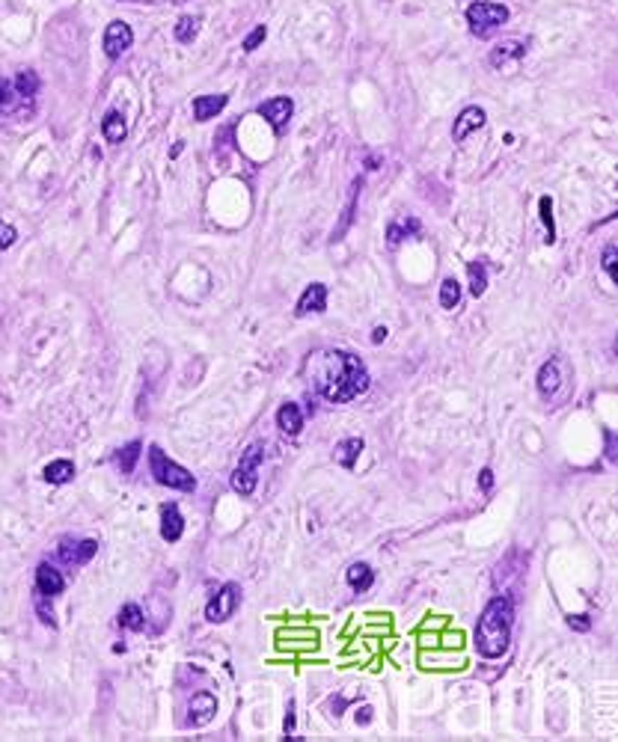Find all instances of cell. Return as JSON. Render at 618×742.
I'll return each instance as SVG.
<instances>
[{"mask_svg": "<svg viewBox=\"0 0 618 742\" xmlns=\"http://www.w3.org/2000/svg\"><path fill=\"white\" fill-rule=\"evenodd\" d=\"M315 392L330 404H348L369 389V371L348 350H315L304 365Z\"/></svg>", "mask_w": 618, "mask_h": 742, "instance_id": "cell-1", "label": "cell"}, {"mask_svg": "<svg viewBox=\"0 0 618 742\" xmlns=\"http://www.w3.org/2000/svg\"><path fill=\"white\" fill-rule=\"evenodd\" d=\"M511 623H514V603L503 594L491 597L476 623V650L484 660H499L508 650Z\"/></svg>", "mask_w": 618, "mask_h": 742, "instance_id": "cell-2", "label": "cell"}, {"mask_svg": "<svg viewBox=\"0 0 618 742\" xmlns=\"http://www.w3.org/2000/svg\"><path fill=\"white\" fill-rule=\"evenodd\" d=\"M149 469H152V478L164 487H170V490H181V493L196 490V478L185 466L166 458L161 446H149Z\"/></svg>", "mask_w": 618, "mask_h": 742, "instance_id": "cell-3", "label": "cell"}, {"mask_svg": "<svg viewBox=\"0 0 618 742\" xmlns=\"http://www.w3.org/2000/svg\"><path fill=\"white\" fill-rule=\"evenodd\" d=\"M508 6L503 4H488V0H476V4L467 6V24H470V33L479 39L491 36L494 30H499L508 21Z\"/></svg>", "mask_w": 618, "mask_h": 742, "instance_id": "cell-4", "label": "cell"}, {"mask_svg": "<svg viewBox=\"0 0 618 742\" xmlns=\"http://www.w3.org/2000/svg\"><path fill=\"white\" fill-rule=\"evenodd\" d=\"M262 461H265V443H253V446H247V448H244V454H241V461H238L235 472H232V481H229V484H232V490H235L238 496H253L256 481H259Z\"/></svg>", "mask_w": 618, "mask_h": 742, "instance_id": "cell-5", "label": "cell"}, {"mask_svg": "<svg viewBox=\"0 0 618 742\" xmlns=\"http://www.w3.org/2000/svg\"><path fill=\"white\" fill-rule=\"evenodd\" d=\"M238 606H241V588H238V582H226L220 591H217V594L208 600V606H206V620L223 623V620H229L232 615H235Z\"/></svg>", "mask_w": 618, "mask_h": 742, "instance_id": "cell-6", "label": "cell"}, {"mask_svg": "<svg viewBox=\"0 0 618 742\" xmlns=\"http://www.w3.org/2000/svg\"><path fill=\"white\" fill-rule=\"evenodd\" d=\"M95 552H98V541H92V537H87V541H69V537H65V541H60V547H57L60 561L72 564V567H80V564L92 561Z\"/></svg>", "mask_w": 618, "mask_h": 742, "instance_id": "cell-7", "label": "cell"}, {"mask_svg": "<svg viewBox=\"0 0 618 742\" xmlns=\"http://www.w3.org/2000/svg\"><path fill=\"white\" fill-rule=\"evenodd\" d=\"M259 113L271 122V128L277 134H282V131H286V125H289V119H292V113H294V101L289 95L268 98V101H262V104H259Z\"/></svg>", "mask_w": 618, "mask_h": 742, "instance_id": "cell-8", "label": "cell"}, {"mask_svg": "<svg viewBox=\"0 0 618 742\" xmlns=\"http://www.w3.org/2000/svg\"><path fill=\"white\" fill-rule=\"evenodd\" d=\"M134 45V33L125 21H110L107 30H105V54L110 60H119L125 50Z\"/></svg>", "mask_w": 618, "mask_h": 742, "instance_id": "cell-9", "label": "cell"}, {"mask_svg": "<svg viewBox=\"0 0 618 742\" xmlns=\"http://www.w3.org/2000/svg\"><path fill=\"white\" fill-rule=\"evenodd\" d=\"M526 57V42L521 39H508V42H499L494 50H491V65L494 69H514L517 63Z\"/></svg>", "mask_w": 618, "mask_h": 742, "instance_id": "cell-10", "label": "cell"}, {"mask_svg": "<svg viewBox=\"0 0 618 742\" xmlns=\"http://www.w3.org/2000/svg\"><path fill=\"white\" fill-rule=\"evenodd\" d=\"M327 309V285L324 282H312L309 289L300 294V300H297V309H294V315L297 318H304V315H319V312H324Z\"/></svg>", "mask_w": 618, "mask_h": 742, "instance_id": "cell-11", "label": "cell"}, {"mask_svg": "<svg viewBox=\"0 0 618 742\" xmlns=\"http://www.w3.org/2000/svg\"><path fill=\"white\" fill-rule=\"evenodd\" d=\"M65 591V579H63V573L54 567V564H39L36 567V594H42V597H57V594H63Z\"/></svg>", "mask_w": 618, "mask_h": 742, "instance_id": "cell-12", "label": "cell"}, {"mask_svg": "<svg viewBox=\"0 0 618 742\" xmlns=\"http://www.w3.org/2000/svg\"><path fill=\"white\" fill-rule=\"evenodd\" d=\"M484 119H488V113H484L481 107H467V110H461L458 119H455V125H452V140H455V143L467 140L473 131H479V128L484 125Z\"/></svg>", "mask_w": 618, "mask_h": 742, "instance_id": "cell-13", "label": "cell"}, {"mask_svg": "<svg viewBox=\"0 0 618 742\" xmlns=\"http://www.w3.org/2000/svg\"><path fill=\"white\" fill-rule=\"evenodd\" d=\"M181 532H185V517H181V511H179V505H164L161 508V537L166 544H176L179 537H181Z\"/></svg>", "mask_w": 618, "mask_h": 742, "instance_id": "cell-14", "label": "cell"}, {"mask_svg": "<svg viewBox=\"0 0 618 742\" xmlns=\"http://www.w3.org/2000/svg\"><path fill=\"white\" fill-rule=\"evenodd\" d=\"M559 386H562V360L553 357L538 368V392L544 398H553L559 392Z\"/></svg>", "mask_w": 618, "mask_h": 742, "instance_id": "cell-15", "label": "cell"}, {"mask_svg": "<svg viewBox=\"0 0 618 742\" xmlns=\"http://www.w3.org/2000/svg\"><path fill=\"white\" fill-rule=\"evenodd\" d=\"M360 190H363V178H357L354 184H351V196H348L345 208H342L339 226L333 229V235H330V241H333V244H336V241H342L345 235H348V229H351V223H354V211H357V202H360Z\"/></svg>", "mask_w": 618, "mask_h": 742, "instance_id": "cell-16", "label": "cell"}, {"mask_svg": "<svg viewBox=\"0 0 618 742\" xmlns=\"http://www.w3.org/2000/svg\"><path fill=\"white\" fill-rule=\"evenodd\" d=\"M214 713H217V698L211 692H196L191 698V724H193V728L208 724L214 719Z\"/></svg>", "mask_w": 618, "mask_h": 742, "instance_id": "cell-17", "label": "cell"}, {"mask_svg": "<svg viewBox=\"0 0 618 742\" xmlns=\"http://www.w3.org/2000/svg\"><path fill=\"white\" fill-rule=\"evenodd\" d=\"M226 104H229V95H223V92H217V95H196V98H193V119H196V122H208V119H214V116L220 113Z\"/></svg>", "mask_w": 618, "mask_h": 742, "instance_id": "cell-18", "label": "cell"}, {"mask_svg": "<svg viewBox=\"0 0 618 742\" xmlns=\"http://www.w3.org/2000/svg\"><path fill=\"white\" fill-rule=\"evenodd\" d=\"M277 428L289 436H297L300 428H304V410L297 407L294 401H286L282 407L277 410Z\"/></svg>", "mask_w": 618, "mask_h": 742, "instance_id": "cell-19", "label": "cell"}, {"mask_svg": "<svg viewBox=\"0 0 618 742\" xmlns=\"http://www.w3.org/2000/svg\"><path fill=\"white\" fill-rule=\"evenodd\" d=\"M363 446H366V443L360 440V436H348V440H342L336 448H333V461H336L339 466H345V469H354Z\"/></svg>", "mask_w": 618, "mask_h": 742, "instance_id": "cell-20", "label": "cell"}, {"mask_svg": "<svg viewBox=\"0 0 618 742\" xmlns=\"http://www.w3.org/2000/svg\"><path fill=\"white\" fill-rule=\"evenodd\" d=\"M102 134H105V140L107 143H122L125 137H128V122H125V116L119 113V110H110L105 119H102Z\"/></svg>", "mask_w": 618, "mask_h": 742, "instance_id": "cell-21", "label": "cell"}, {"mask_svg": "<svg viewBox=\"0 0 618 742\" xmlns=\"http://www.w3.org/2000/svg\"><path fill=\"white\" fill-rule=\"evenodd\" d=\"M345 579H348V585L354 588L357 594H363V591H369V588H372V582H375V570H372L369 564H366V561H357V564H351V567H348Z\"/></svg>", "mask_w": 618, "mask_h": 742, "instance_id": "cell-22", "label": "cell"}, {"mask_svg": "<svg viewBox=\"0 0 618 742\" xmlns=\"http://www.w3.org/2000/svg\"><path fill=\"white\" fill-rule=\"evenodd\" d=\"M116 623H119L122 630L140 633V630L146 627V615H143V609H140L137 603H128V606H122V609H119V618H116Z\"/></svg>", "mask_w": 618, "mask_h": 742, "instance_id": "cell-23", "label": "cell"}, {"mask_svg": "<svg viewBox=\"0 0 618 742\" xmlns=\"http://www.w3.org/2000/svg\"><path fill=\"white\" fill-rule=\"evenodd\" d=\"M42 475H45L48 484H65V481L75 478V463L72 461H54V463L45 466Z\"/></svg>", "mask_w": 618, "mask_h": 742, "instance_id": "cell-24", "label": "cell"}, {"mask_svg": "<svg viewBox=\"0 0 618 742\" xmlns=\"http://www.w3.org/2000/svg\"><path fill=\"white\" fill-rule=\"evenodd\" d=\"M416 232H420V220H416V217H407V223L395 220V223L387 226V241H390V247H398L407 235H416Z\"/></svg>", "mask_w": 618, "mask_h": 742, "instance_id": "cell-25", "label": "cell"}, {"mask_svg": "<svg viewBox=\"0 0 618 742\" xmlns=\"http://www.w3.org/2000/svg\"><path fill=\"white\" fill-rule=\"evenodd\" d=\"M140 451H143V443H140V440L122 446L119 451H116V466H119V469L125 472V475H131V472H134V466H137Z\"/></svg>", "mask_w": 618, "mask_h": 742, "instance_id": "cell-26", "label": "cell"}, {"mask_svg": "<svg viewBox=\"0 0 618 742\" xmlns=\"http://www.w3.org/2000/svg\"><path fill=\"white\" fill-rule=\"evenodd\" d=\"M196 33H199V18H196V15H181V18L176 21V27H173V36L181 45H191L196 39Z\"/></svg>", "mask_w": 618, "mask_h": 742, "instance_id": "cell-27", "label": "cell"}, {"mask_svg": "<svg viewBox=\"0 0 618 742\" xmlns=\"http://www.w3.org/2000/svg\"><path fill=\"white\" fill-rule=\"evenodd\" d=\"M467 271H470V294L481 297L484 289H488V264H484L481 259H476V262H470Z\"/></svg>", "mask_w": 618, "mask_h": 742, "instance_id": "cell-28", "label": "cell"}, {"mask_svg": "<svg viewBox=\"0 0 618 742\" xmlns=\"http://www.w3.org/2000/svg\"><path fill=\"white\" fill-rule=\"evenodd\" d=\"M461 303V282L455 276H446L440 285V306L443 309H455Z\"/></svg>", "mask_w": 618, "mask_h": 742, "instance_id": "cell-29", "label": "cell"}, {"mask_svg": "<svg viewBox=\"0 0 618 742\" xmlns=\"http://www.w3.org/2000/svg\"><path fill=\"white\" fill-rule=\"evenodd\" d=\"M538 211H541V223H544V229H547V244H553L556 241V223H553V199L550 196H541L538 199Z\"/></svg>", "mask_w": 618, "mask_h": 742, "instance_id": "cell-30", "label": "cell"}, {"mask_svg": "<svg viewBox=\"0 0 618 742\" xmlns=\"http://www.w3.org/2000/svg\"><path fill=\"white\" fill-rule=\"evenodd\" d=\"M15 92H18L21 98H33L36 95V90H39V77H36V72H18V77H15Z\"/></svg>", "mask_w": 618, "mask_h": 742, "instance_id": "cell-31", "label": "cell"}, {"mask_svg": "<svg viewBox=\"0 0 618 742\" xmlns=\"http://www.w3.org/2000/svg\"><path fill=\"white\" fill-rule=\"evenodd\" d=\"M15 98H21V95L15 92V87L6 77H0V113H9L15 107Z\"/></svg>", "mask_w": 618, "mask_h": 742, "instance_id": "cell-32", "label": "cell"}, {"mask_svg": "<svg viewBox=\"0 0 618 742\" xmlns=\"http://www.w3.org/2000/svg\"><path fill=\"white\" fill-rule=\"evenodd\" d=\"M265 36H268V27H265V24H256L253 33H250V36L244 39V50H256V48L265 42Z\"/></svg>", "mask_w": 618, "mask_h": 742, "instance_id": "cell-33", "label": "cell"}, {"mask_svg": "<svg viewBox=\"0 0 618 742\" xmlns=\"http://www.w3.org/2000/svg\"><path fill=\"white\" fill-rule=\"evenodd\" d=\"M15 241H18V232H15V226H9L6 220H0V249H9Z\"/></svg>", "mask_w": 618, "mask_h": 742, "instance_id": "cell-34", "label": "cell"}, {"mask_svg": "<svg viewBox=\"0 0 618 742\" xmlns=\"http://www.w3.org/2000/svg\"><path fill=\"white\" fill-rule=\"evenodd\" d=\"M615 256H618V249H615V244H607V249H604V256H600V264H604V271H607L609 276H615Z\"/></svg>", "mask_w": 618, "mask_h": 742, "instance_id": "cell-35", "label": "cell"}, {"mask_svg": "<svg viewBox=\"0 0 618 742\" xmlns=\"http://www.w3.org/2000/svg\"><path fill=\"white\" fill-rule=\"evenodd\" d=\"M36 612H39V618H42V623H48V627H57V620H54V612L45 606V597L42 594H36Z\"/></svg>", "mask_w": 618, "mask_h": 742, "instance_id": "cell-36", "label": "cell"}, {"mask_svg": "<svg viewBox=\"0 0 618 742\" xmlns=\"http://www.w3.org/2000/svg\"><path fill=\"white\" fill-rule=\"evenodd\" d=\"M568 627L571 630H577V633H586L592 623H589V615H574V618H568Z\"/></svg>", "mask_w": 618, "mask_h": 742, "instance_id": "cell-37", "label": "cell"}, {"mask_svg": "<svg viewBox=\"0 0 618 742\" xmlns=\"http://www.w3.org/2000/svg\"><path fill=\"white\" fill-rule=\"evenodd\" d=\"M282 733H286V739L294 736V701H289V713H286V724H282Z\"/></svg>", "mask_w": 618, "mask_h": 742, "instance_id": "cell-38", "label": "cell"}, {"mask_svg": "<svg viewBox=\"0 0 618 742\" xmlns=\"http://www.w3.org/2000/svg\"><path fill=\"white\" fill-rule=\"evenodd\" d=\"M479 487H481V490H491V487H494V472L488 466L479 472Z\"/></svg>", "mask_w": 618, "mask_h": 742, "instance_id": "cell-39", "label": "cell"}, {"mask_svg": "<svg viewBox=\"0 0 618 742\" xmlns=\"http://www.w3.org/2000/svg\"><path fill=\"white\" fill-rule=\"evenodd\" d=\"M372 713H375L372 706H360V710L354 713V716H357V724H363V728H366V724H372V719H375Z\"/></svg>", "mask_w": 618, "mask_h": 742, "instance_id": "cell-40", "label": "cell"}, {"mask_svg": "<svg viewBox=\"0 0 618 742\" xmlns=\"http://www.w3.org/2000/svg\"><path fill=\"white\" fill-rule=\"evenodd\" d=\"M607 461H615V434L607 431Z\"/></svg>", "mask_w": 618, "mask_h": 742, "instance_id": "cell-41", "label": "cell"}, {"mask_svg": "<svg viewBox=\"0 0 618 742\" xmlns=\"http://www.w3.org/2000/svg\"><path fill=\"white\" fill-rule=\"evenodd\" d=\"M383 339H387V327H375V330H372V342L380 345Z\"/></svg>", "mask_w": 618, "mask_h": 742, "instance_id": "cell-42", "label": "cell"}]
</instances>
